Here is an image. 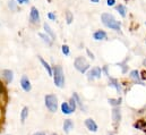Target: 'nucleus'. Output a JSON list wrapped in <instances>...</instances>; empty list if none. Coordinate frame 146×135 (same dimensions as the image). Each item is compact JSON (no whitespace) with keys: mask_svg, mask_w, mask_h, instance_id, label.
Wrapping results in <instances>:
<instances>
[{"mask_svg":"<svg viewBox=\"0 0 146 135\" xmlns=\"http://www.w3.org/2000/svg\"><path fill=\"white\" fill-rule=\"evenodd\" d=\"M73 98L75 99V101H76V103L83 109V102H82V100H80V98H79V96L77 94V93H74V96H73Z\"/></svg>","mask_w":146,"mask_h":135,"instance_id":"23","label":"nucleus"},{"mask_svg":"<svg viewBox=\"0 0 146 135\" xmlns=\"http://www.w3.org/2000/svg\"><path fill=\"white\" fill-rule=\"evenodd\" d=\"M8 6H9V8H10L11 10H17V6H16V2H15L14 0H9Z\"/></svg>","mask_w":146,"mask_h":135,"instance_id":"27","label":"nucleus"},{"mask_svg":"<svg viewBox=\"0 0 146 135\" xmlns=\"http://www.w3.org/2000/svg\"><path fill=\"white\" fill-rule=\"evenodd\" d=\"M61 50H62V53H64L65 56H68L69 52H70V51H69V47H68L67 44H64V45L61 47Z\"/></svg>","mask_w":146,"mask_h":135,"instance_id":"25","label":"nucleus"},{"mask_svg":"<svg viewBox=\"0 0 146 135\" xmlns=\"http://www.w3.org/2000/svg\"><path fill=\"white\" fill-rule=\"evenodd\" d=\"M101 19H102V23H103L107 27L111 29V30L119 31V30H120V27H121V24H120L118 21H115V18H114L111 14H108V13L102 14Z\"/></svg>","mask_w":146,"mask_h":135,"instance_id":"1","label":"nucleus"},{"mask_svg":"<svg viewBox=\"0 0 146 135\" xmlns=\"http://www.w3.org/2000/svg\"><path fill=\"white\" fill-rule=\"evenodd\" d=\"M136 128H138V130H141V131H143L144 130V127L146 126V123L144 120H138L137 123H135V125H134Z\"/></svg>","mask_w":146,"mask_h":135,"instance_id":"20","label":"nucleus"},{"mask_svg":"<svg viewBox=\"0 0 146 135\" xmlns=\"http://www.w3.org/2000/svg\"><path fill=\"white\" fill-rule=\"evenodd\" d=\"M44 101H45L46 108L51 112H56L57 111V109H58V99H57V97L54 94H48V96H45Z\"/></svg>","mask_w":146,"mask_h":135,"instance_id":"3","label":"nucleus"},{"mask_svg":"<svg viewBox=\"0 0 146 135\" xmlns=\"http://www.w3.org/2000/svg\"><path fill=\"white\" fill-rule=\"evenodd\" d=\"M112 119L115 124L120 123V120H121V110H120L119 107H114L112 109Z\"/></svg>","mask_w":146,"mask_h":135,"instance_id":"10","label":"nucleus"},{"mask_svg":"<svg viewBox=\"0 0 146 135\" xmlns=\"http://www.w3.org/2000/svg\"><path fill=\"white\" fill-rule=\"evenodd\" d=\"M38 59H40V61H41V64L43 65V67L45 68V70L48 72V74H49L50 76H52V75H53V70H52V68L50 67V65H49V64H48V63H46V61H45V60H44L43 58H41V57H40Z\"/></svg>","mask_w":146,"mask_h":135,"instance_id":"14","label":"nucleus"},{"mask_svg":"<svg viewBox=\"0 0 146 135\" xmlns=\"http://www.w3.org/2000/svg\"><path fill=\"white\" fill-rule=\"evenodd\" d=\"M51 135H58V134H56V133H52Z\"/></svg>","mask_w":146,"mask_h":135,"instance_id":"36","label":"nucleus"},{"mask_svg":"<svg viewBox=\"0 0 146 135\" xmlns=\"http://www.w3.org/2000/svg\"><path fill=\"white\" fill-rule=\"evenodd\" d=\"M101 75H102V70H101V68L95 67V68H93V69L90 70V73H88V78H90V80L101 78Z\"/></svg>","mask_w":146,"mask_h":135,"instance_id":"9","label":"nucleus"},{"mask_svg":"<svg viewBox=\"0 0 146 135\" xmlns=\"http://www.w3.org/2000/svg\"><path fill=\"white\" fill-rule=\"evenodd\" d=\"M68 103H69V106H70V108H72V110H73V112H74V111H75V109H76V107H77V103H76V101H75V99L72 98Z\"/></svg>","mask_w":146,"mask_h":135,"instance_id":"26","label":"nucleus"},{"mask_svg":"<svg viewBox=\"0 0 146 135\" xmlns=\"http://www.w3.org/2000/svg\"><path fill=\"white\" fill-rule=\"evenodd\" d=\"M5 93V86L2 84V82L0 81V94H3Z\"/></svg>","mask_w":146,"mask_h":135,"instance_id":"29","label":"nucleus"},{"mask_svg":"<svg viewBox=\"0 0 146 135\" xmlns=\"http://www.w3.org/2000/svg\"><path fill=\"white\" fill-rule=\"evenodd\" d=\"M17 2L18 3H26V2H29V0H17Z\"/></svg>","mask_w":146,"mask_h":135,"instance_id":"32","label":"nucleus"},{"mask_svg":"<svg viewBox=\"0 0 146 135\" xmlns=\"http://www.w3.org/2000/svg\"><path fill=\"white\" fill-rule=\"evenodd\" d=\"M1 77L5 80V82H6L7 84H9V83H11L13 80H14V73H13L10 69H3V70L1 72Z\"/></svg>","mask_w":146,"mask_h":135,"instance_id":"6","label":"nucleus"},{"mask_svg":"<svg viewBox=\"0 0 146 135\" xmlns=\"http://www.w3.org/2000/svg\"><path fill=\"white\" fill-rule=\"evenodd\" d=\"M108 135H113V134H108Z\"/></svg>","mask_w":146,"mask_h":135,"instance_id":"37","label":"nucleus"},{"mask_svg":"<svg viewBox=\"0 0 146 135\" xmlns=\"http://www.w3.org/2000/svg\"><path fill=\"white\" fill-rule=\"evenodd\" d=\"M64 132L66 133V134H69L70 133V131L74 128V123L72 119H66L65 122H64Z\"/></svg>","mask_w":146,"mask_h":135,"instance_id":"11","label":"nucleus"},{"mask_svg":"<svg viewBox=\"0 0 146 135\" xmlns=\"http://www.w3.org/2000/svg\"><path fill=\"white\" fill-rule=\"evenodd\" d=\"M27 116H29V108H27V107H24L23 110H22V112H21V122H22L23 124L25 123Z\"/></svg>","mask_w":146,"mask_h":135,"instance_id":"16","label":"nucleus"},{"mask_svg":"<svg viewBox=\"0 0 146 135\" xmlns=\"http://www.w3.org/2000/svg\"><path fill=\"white\" fill-rule=\"evenodd\" d=\"M91 1H92V2H99L100 0H91Z\"/></svg>","mask_w":146,"mask_h":135,"instance_id":"35","label":"nucleus"},{"mask_svg":"<svg viewBox=\"0 0 146 135\" xmlns=\"http://www.w3.org/2000/svg\"><path fill=\"white\" fill-rule=\"evenodd\" d=\"M143 65H144V66L146 67V58L144 59V60H143Z\"/></svg>","mask_w":146,"mask_h":135,"instance_id":"34","label":"nucleus"},{"mask_svg":"<svg viewBox=\"0 0 146 135\" xmlns=\"http://www.w3.org/2000/svg\"><path fill=\"white\" fill-rule=\"evenodd\" d=\"M53 81H54V84L58 88H64L65 85V76H64V72H62V68L60 66H54L53 68Z\"/></svg>","mask_w":146,"mask_h":135,"instance_id":"2","label":"nucleus"},{"mask_svg":"<svg viewBox=\"0 0 146 135\" xmlns=\"http://www.w3.org/2000/svg\"><path fill=\"white\" fill-rule=\"evenodd\" d=\"M38 35H40V37H41V39H42V40H43V41H44V42H45L48 45H52V40H51V39H50V37H49L46 34L40 33Z\"/></svg>","mask_w":146,"mask_h":135,"instance_id":"18","label":"nucleus"},{"mask_svg":"<svg viewBox=\"0 0 146 135\" xmlns=\"http://www.w3.org/2000/svg\"><path fill=\"white\" fill-rule=\"evenodd\" d=\"M130 78H133V80H134L136 83L142 84L141 78H139V73H138L137 70H131V72H130Z\"/></svg>","mask_w":146,"mask_h":135,"instance_id":"15","label":"nucleus"},{"mask_svg":"<svg viewBox=\"0 0 146 135\" xmlns=\"http://www.w3.org/2000/svg\"><path fill=\"white\" fill-rule=\"evenodd\" d=\"M43 27H44V30H45V32L49 34L50 36H51V40H56V35H54V33L52 32V30H51V27L46 24V23H44V25H43Z\"/></svg>","mask_w":146,"mask_h":135,"instance_id":"17","label":"nucleus"},{"mask_svg":"<svg viewBox=\"0 0 146 135\" xmlns=\"http://www.w3.org/2000/svg\"><path fill=\"white\" fill-rule=\"evenodd\" d=\"M61 111L65 115H70L73 112V110H72V108H70V106H69L68 102H62L61 103Z\"/></svg>","mask_w":146,"mask_h":135,"instance_id":"12","label":"nucleus"},{"mask_svg":"<svg viewBox=\"0 0 146 135\" xmlns=\"http://www.w3.org/2000/svg\"><path fill=\"white\" fill-rule=\"evenodd\" d=\"M21 85H22V88H23V90H24L25 92H30L31 89H32L31 82H30V80H29V77H27L26 75H24V76L22 77V80H21Z\"/></svg>","mask_w":146,"mask_h":135,"instance_id":"7","label":"nucleus"},{"mask_svg":"<svg viewBox=\"0 0 146 135\" xmlns=\"http://www.w3.org/2000/svg\"><path fill=\"white\" fill-rule=\"evenodd\" d=\"M33 135H45V133H43V132H36V133H34Z\"/></svg>","mask_w":146,"mask_h":135,"instance_id":"33","label":"nucleus"},{"mask_svg":"<svg viewBox=\"0 0 146 135\" xmlns=\"http://www.w3.org/2000/svg\"><path fill=\"white\" fill-rule=\"evenodd\" d=\"M87 53H88V56H90V57H91L92 59H94V55H93V53H92V52H91V51H90L88 49H87Z\"/></svg>","mask_w":146,"mask_h":135,"instance_id":"31","label":"nucleus"},{"mask_svg":"<svg viewBox=\"0 0 146 135\" xmlns=\"http://www.w3.org/2000/svg\"><path fill=\"white\" fill-rule=\"evenodd\" d=\"M74 66H75V68H76L78 72H80V73L84 74V73L90 68V64L87 63V60H86L84 57H77V58L75 59Z\"/></svg>","mask_w":146,"mask_h":135,"instance_id":"4","label":"nucleus"},{"mask_svg":"<svg viewBox=\"0 0 146 135\" xmlns=\"http://www.w3.org/2000/svg\"><path fill=\"white\" fill-rule=\"evenodd\" d=\"M30 22L32 24H36L40 22V13L37 10L36 7H32L31 8V13H30Z\"/></svg>","mask_w":146,"mask_h":135,"instance_id":"5","label":"nucleus"},{"mask_svg":"<svg viewBox=\"0 0 146 135\" xmlns=\"http://www.w3.org/2000/svg\"><path fill=\"white\" fill-rule=\"evenodd\" d=\"M73 19H74L73 14H72L69 10H67V11H66V21H67V24H72Z\"/></svg>","mask_w":146,"mask_h":135,"instance_id":"22","label":"nucleus"},{"mask_svg":"<svg viewBox=\"0 0 146 135\" xmlns=\"http://www.w3.org/2000/svg\"><path fill=\"white\" fill-rule=\"evenodd\" d=\"M145 24H146V23H145Z\"/></svg>","mask_w":146,"mask_h":135,"instance_id":"38","label":"nucleus"},{"mask_svg":"<svg viewBox=\"0 0 146 135\" xmlns=\"http://www.w3.org/2000/svg\"><path fill=\"white\" fill-rule=\"evenodd\" d=\"M85 126L90 132H98V124L92 119V118H87L85 120Z\"/></svg>","mask_w":146,"mask_h":135,"instance_id":"8","label":"nucleus"},{"mask_svg":"<svg viewBox=\"0 0 146 135\" xmlns=\"http://www.w3.org/2000/svg\"><path fill=\"white\" fill-rule=\"evenodd\" d=\"M109 103L110 104H112V106H119L120 103H121V99L119 98V99H109Z\"/></svg>","mask_w":146,"mask_h":135,"instance_id":"24","label":"nucleus"},{"mask_svg":"<svg viewBox=\"0 0 146 135\" xmlns=\"http://www.w3.org/2000/svg\"><path fill=\"white\" fill-rule=\"evenodd\" d=\"M110 85H111V86H113V88H114L119 93H121V86H120V84H119L115 80H112V78H111V84H110Z\"/></svg>","mask_w":146,"mask_h":135,"instance_id":"19","label":"nucleus"},{"mask_svg":"<svg viewBox=\"0 0 146 135\" xmlns=\"http://www.w3.org/2000/svg\"><path fill=\"white\" fill-rule=\"evenodd\" d=\"M117 10L119 11V14H120L122 17H125V16H126V7H125V6H122V5L117 6Z\"/></svg>","mask_w":146,"mask_h":135,"instance_id":"21","label":"nucleus"},{"mask_svg":"<svg viewBox=\"0 0 146 135\" xmlns=\"http://www.w3.org/2000/svg\"><path fill=\"white\" fill-rule=\"evenodd\" d=\"M114 2H115V0H107L108 6H114Z\"/></svg>","mask_w":146,"mask_h":135,"instance_id":"30","label":"nucleus"},{"mask_svg":"<svg viewBox=\"0 0 146 135\" xmlns=\"http://www.w3.org/2000/svg\"><path fill=\"white\" fill-rule=\"evenodd\" d=\"M93 37L95 39V40H98V41H100V40H104V39H107V33L104 32V31H96L95 33L93 34Z\"/></svg>","mask_w":146,"mask_h":135,"instance_id":"13","label":"nucleus"},{"mask_svg":"<svg viewBox=\"0 0 146 135\" xmlns=\"http://www.w3.org/2000/svg\"><path fill=\"white\" fill-rule=\"evenodd\" d=\"M48 17H49L51 21H56V15H54L53 13H49V14H48Z\"/></svg>","mask_w":146,"mask_h":135,"instance_id":"28","label":"nucleus"}]
</instances>
